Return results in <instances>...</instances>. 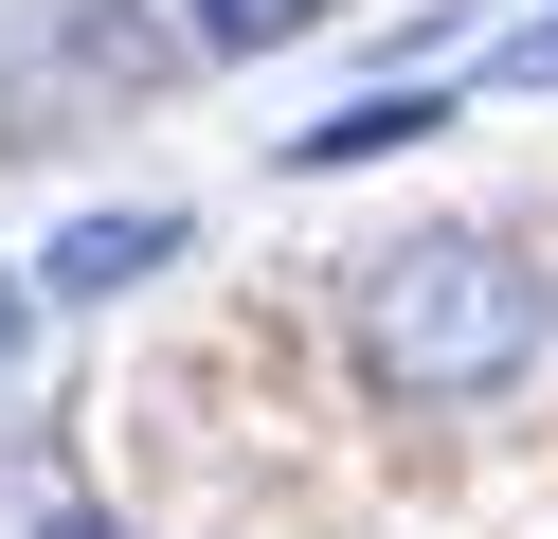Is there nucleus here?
Masks as SVG:
<instances>
[{
    "label": "nucleus",
    "instance_id": "obj_4",
    "mask_svg": "<svg viewBox=\"0 0 558 539\" xmlns=\"http://www.w3.org/2000/svg\"><path fill=\"white\" fill-rule=\"evenodd\" d=\"M325 19H342V0H181V36H198L217 72H234V54H289V36H325Z\"/></svg>",
    "mask_w": 558,
    "mask_h": 539
},
{
    "label": "nucleus",
    "instance_id": "obj_2",
    "mask_svg": "<svg viewBox=\"0 0 558 539\" xmlns=\"http://www.w3.org/2000/svg\"><path fill=\"white\" fill-rule=\"evenodd\" d=\"M433 126H450V90H342L325 126H289L270 162H289V180H342V162H397V144H433Z\"/></svg>",
    "mask_w": 558,
    "mask_h": 539
},
{
    "label": "nucleus",
    "instance_id": "obj_3",
    "mask_svg": "<svg viewBox=\"0 0 558 539\" xmlns=\"http://www.w3.org/2000/svg\"><path fill=\"white\" fill-rule=\"evenodd\" d=\"M162 252H181V216H73V234L37 252V287L54 306H109V287H145Z\"/></svg>",
    "mask_w": 558,
    "mask_h": 539
},
{
    "label": "nucleus",
    "instance_id": "obj_1",
    "mask_svg": "<svg viewBox=\"0 0 558 539\" xmlns=\"http://www.w3.org/2000/svg\"><path fill=\"white\" fill-rule=\"evenodd\" d=\"M558 342V270L522 234H397L361 270V378L397 414H505Z\"/></svg>",
    "mask_w": 558,
    "mask_h": 539
},
{
    "label": "nucleus",
    "instance_id": "obj_5",
    "mask_svg": "<svg viewBox=\"0 0 558 539\" xmlns=\"http://www.w3.org/2000/svg\"><path fill=\"white\" fill-rule=\"evenodd\" d=\"M19 342H37V270H0V378H19Z\"/></svg>",
    "mask_w": 558,
    "mask_h": 539
},
{
    "label": "nucleus",
    "instance_id": "obj_6",
    "mask_svg": "<svg viewBox=\"0 0 558 539\" xmlns=\"http://www.w3.org/2000/svg\"><path fill=\"white\" fill-rule=\"evenodd\" d=\"M505 90H558V19H541V36H505Z\"/></svg>",
    "mask_w": 558,
    "mask_h": 539
}]
</instances>
